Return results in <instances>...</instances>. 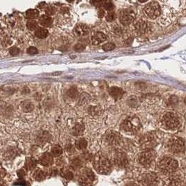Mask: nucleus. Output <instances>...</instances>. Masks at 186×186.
<instances>
[{"label": "nucleus", "instance_id": "f257e3e1", "mask_svg": "<svg viewBox=\"0 0 186 186\" xmlns=\"http://www.w3.org/2000/svg\"><path fill=\"white\" fill-rule=\"evenodd\" d=\"M93 165L94 169L100 174H109L112 169L111 162L103 155H95L93 158Z\"/></svg>", "mask_w": 186, "mask_h": 186}, {"label": "nucleus", "instance_id": "f03ea898", "mask_svg": "<svg viewBox=\"0 0 186 186\" xmlns=\"http://www.w3.org/2000/svg\"><path fill=\"white\" fill-rule=\"evenodd\" d=\"M178 167V162L170 157H164L158 162V168L162 173L171 174Z\"/></svg>", "mask_w": 186, "mask_h": 186}, {"label": "nucleus", "instance_id": "7ed1b4c3", "mask_svg": "<svg viewBox=\"0 0 186 186\" xmlns=\"http://www.w3.org/2000/svg\"><path fill=\"white\" fill-rule=\"evenodd\" d=\"M161 8L160 3L156 1H152L145 5L144 8V13L148 18L156 20L160 16L161 13Z\"/></svg>", "mask_w": 186, "mask_h": 186}, {"label": "nucleus", "instance_id": "20e7f679", "mask_svg": "<svg viewBox=\"0 0 186 186\" xmlns=\"http://www.w3.org/2000/svg\"><path fill=\"white\" fill-rule=\"evenodd\" d=\"M121 128L126 133H136L141 128V124L139 119L136 117H128L123 121Z\"/></svg>", "mask_w": 186, "mask_h": 186}, {"label": "nucleus", "instance_id": "39448f33", "mask_svg": "<svg viewBox=\"0 0 186 186\" xmlns=\"http://www.w3.org/2000/svg\"><path fill=\"white\" fill-rule=\"evenodd\" d=\"M162 123L164 127L169 130L176 129L180 124L178 116L173 112H167L165 114L162 118Z\"/></svg>", "mask_w": 186, "mask_h": 186}, {"label": "nucleus", "instance_id": "423d86ee", "mask_svg": "<svg viewBox=\"0 0 186 186\" xmlns=\"http://www.w3.org/2000/svg\"><path fill=\"white\" fill-rule=\"evenodd\" d=\"M167 147L171 153H180L185 149V142L183 139L179 137H173L168 142Z\"/></svg>", "mask_w": 186, "mask_h": 186}, {"label": "nucleus", "instance_id": "0eeeda50", "mask_svg": "<svg viewBox=\"0 0 186 186\" xmlns=\"http://www.w3.org/2000/svg\"><path fill=\"white\" fill-rule=\"evenodd\" d=\"M174 11L171 7L163 6L161 8V13L160 15L158 18H160V22H162L163 25L169 24L171 22V21L174 19ZM157 18V19H158Z\"/></svg>", "mask_w": 186, "mask_h": 186}, {"label": "nucleus", "instance_id": "6e6552de", "mask_svg": "<svg viewBox=\"0 0 186 186\" xmlns=\"http://www.w3.org/2000/svg\"><path fill=\"white\" fill-rule=\"evenodd\" d=\"M156 158V153L153 150H146L138 156V161L142 165L148 166Z\"/></svg>", "mask_w": 186, "mask_h": 186}, {"label": "nucleus", "instance_id": "1a4fd4ad", "mask_svg": "<svg viewBox=\"0 0 186 186\" xmlns=\"http://www.w3.org/2000/svg\"><path fill=\"white\" fill-rule=\"evenodd\" d=\"M151 24L149 23V22L142 19L137 20L133 26L134 32L135 34L138 36L143 35V34L148 33L151 30Z\"/></svg>", "mask_w": 186, "mask_h": 186}, {"label": "nucleus", "instance_id": "9d476101", "mask_svg": "<svg viewBox=\"0 0 186 186\" xmlns=\"http://www.w3.org/2000/svg\"><path fill=\"white\" fill-rule=\"evenodd\" d=\"M139 182L143 185H154L158 182L157 175L153 172H145L139 177Z\"/></svg>", "mask_w": 186, "mask_h": 186}, {"label": "nucleus", "instance_id": "9b49d317", "mask_svg": "<svg viewBox=\"0 0 186 186\" xmlns=\"http://www.w3.org/2000/svg\"><path fill=\"white\" fill-rule=\"evenodd\" d=\"M135 18V14L133 11L124 10L121 11L119 20L123 26L126 27L132 24L134 22Z\"/></svg>", "mask_w": 186, "mask_h": 186}, {"label": "nucleus", "instance_id": "f8f14e48", "mask_svg": "<svg viewBox=\"0 0 186 186\" xmlns=\"http://www.w3.org/2000/svg\"><path fill=\"white\" fill-rule=\"evenodd\" d=\"M95 180V175L90 169H85L82 171L79 178V182L83 185H91Z\"/></svg>", "mask_w": 186, "mask_h": 186}, {"label": "nucleus", "instance_id": "ddd939ff", "mask_svg": "<svg viewBox=\"0 0 186 186\" xmlns=\"http://www.w3.org/2000/svg\"><path fill=\"white\" fill-rule=\"evenodd\" d=\"M114 162L115 165L119 168H124L128 165V158L125 153L118 152L114 156Z\"/></svg>", "mask_w": 186, "mask_h": 186}, {"label": "nucleus", "instance_id": "4468645a", "mask_svg": "<svg viewBox=\"0 0 186 186\" xmlns=\"http://www.w3.org/2000/svg\"><path fill=\"white\" fill-rule=\"evenodd\" d=\"M121 140V137L119 133L115 131H110L106 135V141L108 144H112V145H117L119 144Z\"/></svg>", "mask_w": 186, "mask_h": 186}, {"label": "nucleus", "instance_id": "2eb2a0df", "mask_svg": "<svg viewBox=\"0 0 186 186\" xmlns=\"http://www.w3.org/2000/svg\"><path fill=\"white\" fill-rule=\"evenodd\" d=\"M106 39H107V36H106L105 34L102 33V32H95V33H93L91 36V43L92 44L94 45V46H97V45L100 44L101 43L105 41Z\"/></svg>", "mask_w": 186, "mask_h": 186}, {"label": "nucleus", "instance_id": "dca6fc26", "mask_svg": "<svg viewBox=\"0 0 186 186\" xmlns=\"http://www.w3.org/2000/svg\"><path fill=\"white\" fill-rule=\"evenodd\" d=\"M88 32V29L86 25L84 24H78L76 25L73 30V33L76 36H82L86 35Z\"/></svg>", "mask_w": 186, "mask_h": 186}, {"label": "nucleus", "instance_id": "f3484780", "mask_svg": "<svg viewBox=\"0 0 186 186\" xmlns=\"http://www.w3.org/2000/svg\"><path fill=\"white\" fill-rule=\"evenodd\" d=\"M39 162L43 166L49 167L53 163V158L50 153H45L41 156Z\"/></svg>", "mask_w": 186, "mask_h": 186}, {"label": "nucleus", "instance_id": "a211bd4d", "mask_svg": "<svg viewBox=\"0 0 186 186\" xmlns=\"http://www.w3.org/2000/svg\"><path fill=\"white\" fill-rule=\"evenodd\" d=\"M109 94L115 100H119L122 98L123 95L124 94V91H123L122 88L117 87V86H113L111 87L109 90Z\"/></svg>", "mask_w": 186, "mask_h": 186}, {"label": "nucleus", "instance_id": "6ab92c4d", "mask_svg": "<svg viewBox=\"0 0 186 186\" xmlns=\"http://www.w3.org/2000/svg\"><path fill=\"white\" fill-rule=\"evenodd\" d=\"M50 140V135L47 132H41L37 136L36 142L40 145L46 144Z\"/></svg>", "mask_w": 186, "mask_h": 186}, {"label": "nucleus", "instance_id": "aec40b11", "mask_svg": "<svg viewBox=\"0 0 186 186\" xmlns=\"http://www.w3.org/2000/svg\"><path fill=\"white\" fill-rule=\"evenodd\" d=\"M40 25L45 27H49L52 24V18L48 15H43L39 18Z\"/></svg>", "mask_w": 186, "mask_h": 186}, {"label": "nucleus", "instance_id": "412c9836", "mask_svg": "<svg viewBox=\"0 0 186 186\" xmlns=\"http://www.w3.org/2000/svg\"><path fill=\"white\" fill-rule=\"evenodd\" d=\"M84 131V126L81 123H77V124L74 126L73 130H72V133L74 135L76 136H80L83 134Z\"/></svg>", "mask_w": 186, "mask_h": 186}, {"label": "nucleus", "instance_id": "4be33fe9", "mask_svg": "<svg viewBox=\"0 0 186 186\" xmlns=\"http://www.w3.org/2000/svg\"><path fill=\"white\" fill-rule=\"evenodd\" d=\"M37 162L36 159L32 157L27 158L26 160V163H25V167H26L27 170H33L36 167Z\"/></svg>", "mask_w": 186, "mask_h": 186}, {"label": "nucleus", "instance_id": "5701e85b", "mask_svg": "<svg viewBox=\"0 0 186 186\" xmlns=\"http://www.w3.org/2000/svg\"><path fill=\"white\" fill-rule=\"evenodd\" d=\"M22 109L25 112H30L34 109V105L32 102L29 100H25L23 101L21 105Z\"/></svg>", "mask_w": 186, "mask_h": 186}, {"label": "nucleus", "instance_id": "b1692460", "mask_svg": "<svg viewBox=\"0 0 186 186\" xmlns=\"http://www.w3.org/2000/svg\"><path fill=\"white\" fill-rule=\"evenodd\" d=\"M35 36L39 39H46L48 36V31L44 28H37L35 31Z\"/></svg>", "mask_w": 186, "mask_h": 186}, {"label": "nucleus", "instance_id": "393cba45", "mask_svg": "<svg viewBox=\"0 0 186 186\" xmlns=\"http://www.w3.org/2000/svg\"><path fill=\"white\" fill-rule=\"evenodd\" d=\"M66 96L71 100H75L78 97V91L75 87H70L66 91Z\"/></svg>", "mask_w": 186, "mask_h": 186}, {"label": "nucleus", "instance_id": "a878e982", "mask_svg": "<svg viewBox=\"0 0 186 186\" xmlns=\"http://www.w3.org/2000/svg\"><path fill=\"white\" fill-rule=\"evenodd\" d=\"M33 177L34 179L36 180L37 181H42L46 178V174L41 169H38L34 171Z\"/></svg>", "mask_w": 186, "mask_h": 186}, {"label": "nucleus", "instance_id": "bb28decb", "mask_svg": "<svg viewBox=\"0 0 186 186\" xmlns=\"http://www.w3.org/2000/svg\"><path fill=\"white\" fill-rule=\"evenodd\" d=\"M127 104L130 107H137L139 106V104H140V101H139L138 98H137V96H135V95H132V96H130L129 98H128L127 100Z\"/></svg>", "mask_w": 186, "mask_h": 186}, {"label": "nucleus", "instance_id": "cd10ccee", "mask_svg": "<svg viewBox=\"0 0 186 186\" xmlns=\"http://www.w3.org/2000/svg\"><path fill=\"white\" fill-rule=\"evenodd\" d=\"M87 141L84 138H80L75 142V147L79 150H84L87 147Z\"/></svg>", "mask_w": 186, "mask_h": 186}, {"label": "nucleus", "instance_id": "c85d7f7f", "mask_svg": "<svg viewBox=\"0 0 186 186\" xmlns=\"http://www.w3.org/2000/svg\"><path fill=\"white\" fill-rule=\"evenodd\" d=\"M39 16V12L36 9H29L26 11V17L29 19H36Z\"/></svg>", "mask_w": 186, "mask_h": 186}, {"label": "nucleus", "instance_id": "c756f323", "mask_svg": "<svg viewBox=\"0 0 186 186\" xmlns=\"http://www.w3.org/2000/svg\"><path fill=\"white\" fill-rule=\"evenodd\" d=\"M90 100H91L90 95L86 93H83L79 98V104L81 105H84L87 104Z\"/></svg>", "mask_w": 186, "mask_h": 186}, {"label": "nucleus", "instance_id": "7c9ffc66", "mask_svg": "<svg viewBox=\"0 0 186 186\" xmlns=\"http://www.w3.org/2000/svg\"><path fill=\"white\" fill-rule=\"evenodd\" d=\"M153 137L152 135H144V137H142L140 140V143L142 145L147 146L148 144H151V142H153Z\"/></svg>", "mask_w": 186, "mask_h": 186}, {"label": "nucleus", "instance_id": "2f4dec72", "mask_svg": "<svg viewBox=\"0 0 186 186\" xmlns=\"http://www.w3.org/2000/svg\"><path fill=\"white\" fill-rule=\"evenodd\" d=\"M52 154L55 157H59L62 154L63 149L61 146L59 145H55L52 148Z\"/></svg>", "mask_w": 186, "mask_h": 186}, {"label": "nucleus", "instance_id": "473e14b6", "mask_svg": "<svg viewBox=\"0 0 186 186\" xmlns=\"http://www.w3.org/2000/svg\"><path fill=\"white\" fill-rule=\"evenodd\" d=\"M112 31H113L114 33L115 34H117V35H118V36L122 35V34H124V29H123L122 27L119 26V25H113Z\"/></svg>", "mask_w": 186, "mask_h": 186}, {"label": "nucleus", "instance_id": "72a5a7b5", "mask_svg": "<svg viewBox=\"0 0 186 186\" xmlns=\"http://www.w3.org/2000/svg\"><path fill=\"white\" fill-rule=\"evenodd\" d=\"M61 175L63 177H64L65 178L68 180H71L73 178V174L71 171H70L69 169H64L61 171Z\"/></svg>", "mask_w": 186, "mask_h": 186}, {"label": "nucleus", "instance_id": "f704fd0d", "mask_svg": "<svg viewBox=\"0 0 186 186\" xmlns=\"http://www.w3.org/2000/svg\"><path fill=\"white\" fill-rule=\"evenodd\" d=\"M27 27L30 31L36 30L38 28V23L35 20L28 21L27 23Z\"/></svg>", "mask_w": 186, "mask_h": 186}, {"label": "nucleus", "instance_id": "c9c22d12", "mask_svg": "<svg viewBox=\"0 0 186 186\" xmlns=\"http://www.w3.org/2000/svg\"><path fill=\"white\" fill-rule=\"evenodd\" d=\"M102 6H103L105 9L106 11H112L114 9V6L113 4L109 1H105L103 4H102Z\"/></svg>", "mask_w": 186, "mask_h": 186}, {"label": "nucleus", "instance_id": "e433bc0d", "mask_svg": "<svg viewBox=\"0 0 186 186\" xmlns=\"http://www.w3.org/2000/svg\"><path fill=\"white\" fill-rule=\"evenodd\" d=\"M88 113L90 114H91L92 116H94V115L99 114L100 113V110L98 107L96 106H93V107H91L88 109Z\"/></svg>", "mask_w": 186, "mask_h": 186}, {"label": "nucleus", "instance_id": "4c0bfd02", "mask_svg": "<svg viewBox=\"0 0 186 186\" xmlns=\"http://www.w3.org/2000/svg\"><path fill=\"white\" fill-rule=\"evenodd\" d=\"M115 48V45L112 43H108L102 46V49L105 51H111Z\"/></svg>", "mask_w": 186, "mask_h": 186}, {"label": "nucleus", "instance_id": "58836bf2", "mask_svg": "<svg viewBox=\"0 0 186 186\" xmlns=\"http://www.w3.org/2000/svg\"><path fill=\"white\" fill-rule=\"evenodd\" d=\"M115 18H116V15H115L114 13L112 12V11L108 13L107 15H106V20L107 22H109L114 21Z\"/></svg>", "mask_w": 186, "mask_h": 186}, {"label": "nucleus", "instance_id": "ea45409f", "mask_svg": "<svg viewBox=\"0 0 186 186\" xmlns=\"http://www.w3.org/2000/svg\"><path fill=\"white\" fill-rule=\"evenodd\" d=\"M15 156V151L13 149H8L4 154L5 158H9V159L13 158V156Z\"/></svg>", "mask_w": 186, "mask_h": 186}, {"label": "nucleus", "instance_id": "a19ab883", "mask_svg": "<svg viewBox=\"0 0 186 186\" xmlns=\"http://www.w3.org/2000/svg\"><path fill=\"white\" fill-rule=\"evenodd\" d=\"M55 12H56L55 8H54V7L52 6H48L46 7V15H48L50 16L52 15L55 13Z\"/></svg>", "mask_w": 186, "mask_h": 186}, {"label": "nucleus", "instance_id": "79ce46f5", "mask_svg": "<svg viewBox=\"0 0 186 186\" xmlns=\"http://www.w3.org/2000/svg\"><path fill=\"white\" fill-rule=\"evenodd\" d=\"M90 3H91L93 6L100 7L101 6H102V4H103L104 0H91Z\"/></svg>", "mask_w": 186, "mask_h": 186}, {"label": "nucleus", "instance_id": "37998d69", "mask_svg": "<svg viewBox=\"0 0 186 186\" xmlns=\"http://www.w3.org/2000/svg\"><path fill=\"white\" fill-rule=\"evenodd\" d=\"M169 185H180V179H178V178H176V177H174V178H171L170 180H169Z\"/></svg>", "mask_w": 186, "mask_h": 186}, {"label": "nucleus", "instance_id": "c03bdc74", "mask_svg": "<svg viewBox=\"0 0 186 186\" xmlns=\"http://www.w3.org/2000/svg\"><path fill=\"white\" fill-rule=\"evenodd\" d=\"M66 151L69 154H72L75 152V147L71 144H68L66 146Z\"/></svg>", "mask_w": 186, "mask_h": 186}, {"label": "nucleus", "instance_id": "a18cd8bd", "mask_svg": "<svg viewBox=\"0 0 186 186\" xmlns=\"http://www.w3.org/2000/svg\"><path fill=\"white\" fill-rule=\"evenodd\" d=\"M20 50L19 48H16V47H13V48H11L9 50V52L11 54V55L12 56H17L20 53Z\"/></svg>", "mask_w": 186, "mask_h": 186}, {"label": "nucleus", "instance_id": "49530a36", "mask_svg": "<svg viewBox=\"0 0 186 186\" xmlns=\"http://www.w3.org/2000/svg\"><path fill=\"white\" fill-rule=\"evenodd\" d=\"M71 165L73 167H79L82 165V161L80 159H75L71 162Z\"/></svg>", "mask_w": 186, "mask_h": 186}, {"label": "nucleus", "instance_id": "de8ad7c7", "mask_svg": "<svg viewBox=\"0 0 186 186\" xmlns=\"http://www.w3.org/2000/svg\"><path fill=\"white\" fill-rule=\"evenodd\" d=\"M38 52H39V51H38L37 48H36L35 47H29L27 49V53L31 55H36Z\"/></svg>", "mask_w": 186, "mask_h": 186}, {"label": "nucleus", "instance_id": "09e8293b", "mask_svg": "<svg viewBox=\"0 0 186 186\" xmlns=\"http://www.w3.org/2000/svg\"><path fill=\"white\" fill-rule=\"evenodd\" d=\"M84 48H85V46H84V45L82 44H77L76 46H75V51L77 52H81V51H83V50H84Z\"/></svg>", "mask_w": 186, "mask_h": 186}, {"label": "nucleus", "instance_id": "8fccbe9b", "mask_svg": "<svg viewBox=\"0 0 186 186\" xmlns=\"http://www.w3.org/2000/svg\"><path fill=\"white\" fill-rule=\"evenodd\" d=\"M17 173L20 178H22V177H24L25 175H26V171H25L23 169H20V170L18 171Z\"/></svg>", "mask_w": 186, "mask_h": 186}, {"label": "nucleus", "instance_id": "3c124183", "mask_svg": "<svg viewBox=\"0 0 186 186\" xmlns=\"http://www.w3.org/2000/svg\"><path fill=\"white\" fill-rule=\"evenodd\" d=\"M91 158V154H90L88 152H84V153H83V158L84 159V160H90Z\"/></svg>", "mask_w": 186, "mask_h": 186}, {"label": "nucleus", "instance_id": "603ef678", "mask_svg": "<svg viewBox=\"0 0 186 186\" xmlns=\"http://www.w3.org/2000/svg\"><path fill=\"white\" fill-rule=\"evenodd\" d=\"M6 174V171H5V169L0 166V178H4Z\"/></svg>", "mask_w": 186, "mask_h": 186}, {"label": "nucleus", "instance_id": "864d4df0", "mask_svg": "<svg viewBox=\"0 0 186 186\" xmlns=\"http://www.w3.org/2000/svg\"><path fill=\"white\" fill-rule=\"evenodd\" d=\"M104 14H105V12H104L103 10H102V9L99 10V12H98V17L99 18H102V17H103Z\"/></svg>", "mask_w": 186, "mask_h": 186}, {"label": "nucleus", "instance_id": "5fc2aeb1", "mask_svg": "<svg viewBox=\"0 0 186 186\" xmlns=\"http://www.w3.org/2000/svg\"><path fill=\"white\" fill-rule=\"evenodd\" d=\"M44 4H46L43 3H43H41V4H40L39 5V8H44L45 6H43V5H44Z\"/></svg>", "mask_w": 186, "mask_h": 186}, {"label": "nucleus", "instance_id": "6e6d98bb", "mask_svg": "<svg viewBox=\"0 0 186 186\" xmlns=\"http://www.w3.org/2000/svg\"><path fill=\"white\" fill-rule=\"evenodd\" d=\"M148 0H139V1L141 3H144V2H147Z\"/></svg>", "mask_w": 186, "mask_h": 186}, {"label": "nucleus", "instance_id": "4d7b16f0", "mask_svg": "<svg viewBox=\"0 0 186 186\" xmlns=\"http://www.w3.org/2000/svg\"><path fill=\"white\" fill-rule=\"evenodd\" d=\"M68 1H69V2H71V1H75V0H67Z\"/></svg>", "mask_w": 186, "mask_h": 186}, {"label": "nucleus", "instance_id": "13d9d810", "mask_svg": "<svg viewBox=\"0 0 186 186\" xmlns=\"http://www.w3.org/2000/svg\"><path fill=\"white\" fill-rule=\"evenodd\" d=\"M3 184H4L3 183H1V182H0V185H3Z\"/></svg>", "mask_w": 186, "mask_h": 186}, {"label": "nucleus", "instance_id": "bf43d9fd", "mask_svg": "<svg viewBox=\"0 0 186 186\" xmlns=\"http://www.w3.org/2000/svg\"><path fill=\"white\" fill-rule=\"evenodd\" d=\"M162 1H164V0H162Z\"/></svg>", "mask_w": 186, "mask_h": 186}]
</instances>
